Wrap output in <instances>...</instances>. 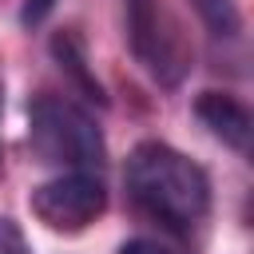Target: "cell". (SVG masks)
Segmentation results:
<instances>
[{
  "label": "cell",
  "mask_w": 254,
  "mask_h": 254,
  "mask_svg": "<svg viewBox=\"0 0 254 254\" xmlns=\"http://www.w3.org/2000/svg\"><path fill=\"white\" fill-rule=\"evenodd\" d=\"M194 115L214 139H222L226 147L246 155V147H250V111H246V103H238L226 91H202L194 99Z\"/></svg>",
  "instance_id": "5b68a950"
},
{
  "label": "cell",
  "mask_w": 254,
  "mask_h": 254,
  "mask_svg": "<svg viewBox=\"0 0 254 254\" xmlns=\"http://www.w3.org/2000/svg\"><path fill=\"white\" fill-rule=\"evenodd\" d=\"M28 143L40 163L60 171H99L107 159L103 131L67 95H36L28 103Z\"/></svg>",
  "instance_id": "7a4b0ae2"
},
{
  "label": "cell",
  "mask_w": 254,
  "mask_h": 254,
  "mask_svg": "<svg viewBox=\"0 0 254 254\" xmlns=\"http://www.w3.org/2000/svg\"><path fill=\"white\" fill-rule=\"evenodd\" d=\"M190 8L198 12V20L206 24V32L214 40H234L242 32V12L238 0H190Z\"/></svg>",
  "instance_id": "52a82bcc"
},
{
  "label": "cell",
  "mask_w": 254,
  "mask_h": 254,
  "mask_svg": "<svg viewBox=\"0 0 254 254\" xmlns=\"http://www.w3.org/2000/svg\"><path fill=\"white\" fill-rule=\"evenodd\" d=\"M52 8H56V0H24L20 4V24L24 28H36V24H44L52 16Z\"/></svg>",
  "instance_id": "9c48e42d"
},
{
  "label": "cell",
  "mask_w": 254,
  "mask_h": 254,
  "mask_svg": "<svg viewBox=\"0 0 254 254\" xmlns=\"http://www.w3.org/2000/svg\"><path fill=\"white\" fill-rule=\"evenodd\" d=\"M123 187H127V198L171 234H190L210 214L206 171L159 139H147L127 155Z\"/></svg>",
  "instance_id": "6da1fadb"
},
{
  "label": "cell",
  "mask_w": 254,
  "mask_h": 254,
  "mask_svg": "<svg viewBox=\"0 0 254 254\" xmlns=\"http://www.w3.org/2000/svg\"><path fill=\"white\" fill-rule=\"evenodd\" d=\"M123 20H127V44L135 60L151 71L155 83L179 87L187 75V48L175 28V20L163 12L159 0H123Z\"/></svg>",
  "instance_id": "3957f363"
},
{
  "label": "cell",
  "mask_w": 254,
  "mask_h": 254,
  "mask_svg": "<svg viewBox=\"0 0 254 254\" xmlns=\"http://www.w3.org/2000/svg\"><path fill=\"white\" fill-rule=\"evenodd\" d=\"M32 214L48 226V230H64L75 234L83 226H91L103 206H107V187L99 179V171H60L56 179L40 183L32 190Z\"/></svg>",
  "instance_id": "277c9868"
},
{
  "label": "cell",
  "mask_w": 254,
  "mask_h": 254,
  "mask_svg": "<svg viewBox=\"0 0 254 254\" xmlns=\"http://www.w3.org/2000/svg\"><path fill=\"white\" fill-rule=\"evenodd\" d=\"M0 254H32L24 230H20L8 214H0Z\"/></svg>",
  "instance_id": "ba28073f"
},
{
  "label": "cell",
  "mask_w": 254,
  "mask_h": 254,
  "mask_svg": "<svg viewBox=\"0 0 254 254\" xmlns=\"http://www.w3.org/2000/svg\"><path fill=\"white\" fill-rule=\"evenodd\" d=\"M119 254H175V250H167V246H159L151 238H131V242L119 246Z\"/></svg>",
  "instance_id": "30bf717a"
},
{
  "label": "cell",
  "mask_w": 254,
  "mask_h": 254,
  "mask_svg": "<svg viewBox=\"0 0 254 254\" xmlns=\"http://www.w3.org/2000/svg\"><path fill=\"white\" fill-rule=\"evenodd\" d=\"M0 167H4V159H0Z\"/></svg>",
  "instance_id": "8fae6325"
},
{
  "label": "cell",
  "mask_w": 254,
  "mask_h": 254,
  "mask_svg": "<svg viewBox=\"0 0 254 254\" xmlns=\"http://www.w3.org/2000/svg\"><path fill=\"white\" fill-rule=\"evenodd\" d=\"M52 60L60 64V71H64V75H71V83L83 91V99H91V103H107L103 83H99V79H95V71L87 67L83 40H79L71 28H64V32H56V36H52Z\"/></svg>",
  "instance_id": "8992f818"
}]
</instances>
